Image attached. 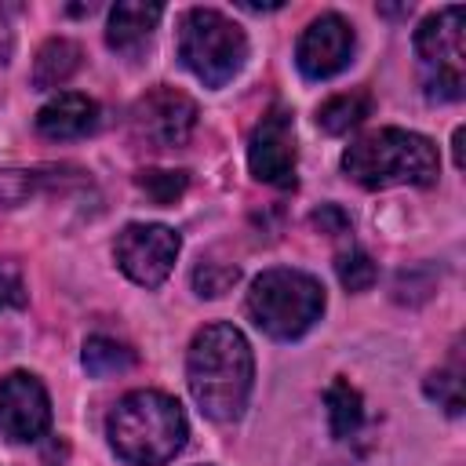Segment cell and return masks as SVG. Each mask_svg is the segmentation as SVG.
<instances>
[{"label":"cell","mask_w":466,"mask_h":466,"mask_svg":"<svg viewBox=\"0 0 466 466\" xmlns=\"http://www.w3.org/2000/svg\"><path fill=\"white\" fill-rule=\"evenodd\" d=\"M248 313L251 320L280 342H291L299 335H306L320 313H324V288L317 277L302 273V269H266L251 280L248 291Z\"/></svg>","instance_id":"cell-4"},{"label":"cell","mask_w":466,"mask_h":466,"mask_svg":"<svg viewBox=\"0 0 466 466\" xmlns=\"http://www.w3.org/2000/svg\"><path fill=\"white\" fill-rule=\"evenodd\" d=\"M335 273H339V280H342L346 291H368V288L375 284V277H379L375 262H371L360 248H346V251H339V258H335Z\"/></svg>","instance_id":"cell-20"},{"label":"cell","mask_w":466,"mask_h":466,"mask_svg":"<svg viewBox=\"0 0 466 466\" xmlns=\"http://www.w3.org/2000/svg\"><path fill=\"white\" fill-rule=\"evenodd\" d=\"M178 233L160 226V222H131L116 233L113 244V258L124 269V277H131L142 288H160L178 258Z\"/></svg>","instance_id":"cell-7"},{"label":"cell","mask_w":466,"mask_h":466,"mask_svg":"<svg viewBox=\"0 0 466 466\" xmlns=\"http://www.w3.org/2000/svg\"><path fill=\"white\" fill-rule=\"evenodd\" d=\"M164 7L160 4H116L109 11V25H106V44L124 55V58H138L142 47L149 44L157 22H160Z\"/></svg>","instance_id":"cell-13"},{"label":"cell","mask_w":466,"mask_h":466,"mask_svg":"<svg viewBox=\"0 0 466 466\" xmlns=\"http://www.w3.org/2000/svg\"><path fill=\"white\" fill-rule=\"evenodd\" d=\"M342 171L364 189H390V186H430L441 171L437 146L404 127H379L360 135L342 153Z\"/></svg>","instance_id":"cell-3"},{"label":"cell","mask_w":466,"mask_h":466,"mask_svg":"<svg viewBox=\"0 0 466 466\" xmlns=\"http://www.w3.org/2000/svg\"><path fill=\"white\" fill-rule=\"evenodd\" d=\"M350 58H353V25L335 11L313 18L295 44V66L306 80H328L342 73Z\"/></svg>","instance_id":"cell-10"},{"label":"cell","mask_w":466,"mask_h":466,"mask_svg":"<svg viewBox=\"0 0 466 466\" xmlns=\"http://www.w3.org/2000/svg\"><path fill=\"white\" fill-rule=\"evenodd\" d=\"M135 182H138V189H142L153 204L167 208V204H175V200L186 193L189 175H186V171H160V167H149V171H138Z\"/></svg>","instance_id":"cell-18"},{"label":"cell","mask_w":466,"mask_h":466,"mask_svg":"<svg viewBox=\"0 0 466 466\" xmlns=\"http://www.w3.org/2000/svg\"><path fill=\"white\" fill-rule=\"evenodd\" d=\"M25 295H22V277L11 262H0V309L4 306H18Z\"/></svg>","instance_id":"cell-24"},{"label":"cell","mask_w":466,"mask_h":466,"mask_svg":"<svg viewBox=\"0 0 466 466\" xmlns=\"http://www.w3.org/2000/svg\"><path fill=\"white\" fill-rule=\"evenodd\" d=\"M80 360H84L87 375H95V379H113V375H124V371L135 364V353H131L124 342L109 339V335H91V339L84 342Z\"/></svg>","instance_id":"cell-17"},{"label":"cell","mask_w":466,"mask_h":466,"mask_svg":"<svg viewBox=\"0 0 466 466\" xmlns=\"http://www.w3.org/2000/svg\"><path fill=\"white\" fill-rule=\"evenodd\" d=\"M106 437L113 451L131 466H164L171 462L189 437L186 411L175 397L160 390H135L116 400L106 419Z\"/></svg>","instance_id":"cell-2"},{"label":"cell","mask_w":466,"mask_h":466,"mask_svg":"<svg viewBox=\"0 0 466 466\" xmlns=\"http://www.w3.org/2000/svg\"><path fill=\"white\" fill-rule=\"evenodd\" d=\"M7 55H11V33H7V25L0 22V66L7 62Z\"/></svg>","instance_id":"cell-25"},{"label":"cell","mask_w":466,"mask_h":466,"mask_svg":"<svg viewBox=\"0 0 466 466\" xmlns=\"http://www.w3.org/2000/svg\"><path fill=\"white\" fill-rule=\"evenodd\" d=\"M44 178H47L44 171H25V167L0 171V208H15V204H22Z\"/></svg>","instance_id":"cell-22"},{"label":"cell","mask_w":466,"mask_h":466,"mask_svg":"<svg viewBox=\"0 0 466 466\" xmlns=\"http://www.w3.org/2000/svg\"><path fill=\"white\" fill-rule=\"evenodd\" d=\"M95 127H98V102L87 98V95H80V91H58L36 113V131L44 138H51V142L84 138Z\"/></svg>","instance_id":"cell-12"},{"label":"cell","mask_w":466,"mask_h":466,"mask_svg":"<svg viewBox=\"0 0 466 466\" xmlns=\"http://www.w3.org/2000/svg\"><path fill=\"white\" fill-rule=\"evenodd\" d=\"M197 127V102L167 84H157L131 106V131L138 142L153 149H175L182 146Z\"/></svg>","instance_id":"cell-8"},{"label":"cell","mask_w":466,"mask_h":466,"mask_svg":"<svg viewBox=\"0 0 466 466\" xmlns=\"http://www.w3.org/2000/svg\"><path fill=\"white\" fill-rule=\"evenodd\" d=\"M178 58L200 84L222 87L248 62V36L222 11L189 7L178 18Z\"/></svg>","instance_id":"cell-5"},{"label":"cell","mask_w":466,"mask_h":466,"mask_svg":"<svg viewBox=\"0 0 466 466\" xmlns=\"http://www.w3.org/2000/svg\"><path fill=\"white\" fill-rule=\"evenodd\" d=\"M462 7H441L415 29V58L422 91L430 102H459L466 87V47H462Z\"/></svg>","instance_id":"cell-6"},{"label":"cell","mask_w":466,"mask_h":466,"mask_svg":"<svg viewBox=\"0 0 466 466\" xmlns=\"http://www.w3.org/2000/svg\"><path fill=\"white\" fill-rule=\"evenodd\" d=\"M255 357L240 328L208 324L193 335L186 353V382L197 408L215 422H237L248 408Z\"/></svg>","instance_id":"cell-1"},{"label":"cell","mask_w":466,"mask_h":466,"mask_svg":"<svg viewBox=\"0 0 466 466\" xmlns=\"http://www.w3.org/2000/svg\"><path fill=\"white\" fill-rule=\"evenodd\" d=\"M80 69V47L66 36H51L40 51H36V62H33V87L36 91H55L62 87L73 73Z\"/></svg>","instance_id":"cell-14"},{"label":"cell","mask_w":466,"mask_h":466,"mask_svg":"<svg viewBox=\"0 0 466 466\" xmlns=\"http://www.w3.org/2000/svg\"><path fill=\"white\" fill-rule=\"evenodd\" d=\"M51 426V397L29 371L0 379V433L7 441H36Z\"/></svg>","instance_id":"cell-11"},{"label":"cell","mask_w":466,"mask_h":466,"mask_svg":"<svg viewBox=\"0 0 466 466\" xmlns=\"http://www.w3.org/2000/svg\"><path fill=\"white\" fill-rule=\"evenodd\" d=\"M237 280H240V269L229 266V262H200V266L193 269V288H197V295H204V299L226 295Z\"/></svg>","instance_id":"cell-21"},{"label":"cell","mask_w":466,"mask_h":466,"mask_svg":"<svg viewBox=\"0 0 466 466\" xmlns=\"http://www.w3.org/2000/svg\"><path fill=\"white\" fill-rule=\"evenodd\" d=\"M248 167L258 182L295 186V120L288 109L273 106L248 138Z\"/></svg>","instance_id":"cell-9"},{"label":"cell","mask_w":466,"mask_h":466,"mask_svg":"<svg viewBox=\"0 0 466 466\" xmlns=\"http://www.w3.org/2000/svg\"><path fill=\"white\" fill-rule=\"evenodd\" d=\"M422 390L448 415H462V371L459 368H437V371H430Z\"/></svg>","instance_id":"cell-19"},{"label":"cell","mask_w":466,"mask_h":466,"mask_svg":"<svg viewBox=\"0 0 466 466\" xmlns=\"http://www.w3.org/2000/svg\"><path fill=\"white\" fill-rule=\"evenodd\" d=\"M313 226H317L320 233H328V237H342V233H350V218H346V211L335 208V204H324L320 211H313Z\"/></svg>","instance_id":"cell-23"},{"label":"cell","mask_w":466,"mask_h":466,"mask_svg":"<svg viewBox=\"0 0 466 466\" xmlns=\"http://www.w3.org/2000/svg\"><path fill=\"white\" fill-rule=\"evenodd\" d=\"M324 404H328V426H331V437L335 441H346V437H353L360 430V422H364V400L350 386V379H335L324 390Z\"/></svg>","instance_id":"cell-15"},{"label":"cell","mask_w":466,"mask_h":466,"mask_svg":"<svg viewBox=\"0 0 466 466\" xmlns=\"http://www.w3.org/2000/svg\"><path fill=\"white\" fill-rule=\"evenodd\" d=\"M368 113H371L368 91H342V95H331V98L317 109V127H324L328 135H346V131L357 127Z\"/></svg>","instance_id":"cell-16"}]
</instances>
